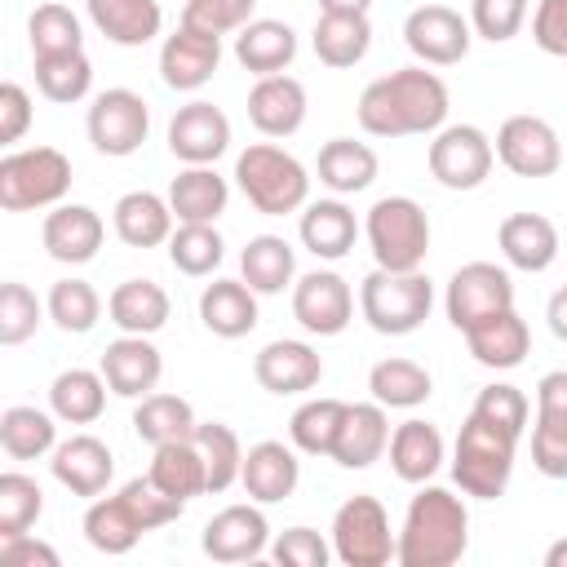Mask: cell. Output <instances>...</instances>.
I'll return each mask as SVG.
<instances>
[{
	"instance_id": "f5cc1de1",
	"label": "cell",
	"mask_w": 567,
	"mask_h": 567,
	"mask_svg": "<svg viewBox=\"0 0 567 567\" xmlns=\"http://www.w3.org/2000/svg\"><path fill=\"white\" fill-rule=\"evenodd\" d=\"M40 315H49V306H40V297L27 284L9 279L0 288V346H22L27 337H35Z\"/></svg>"
},
{
	"instance_id": "8d00e7d4",
	"label": "cell",
	"mask_w": 567,
	"mask_h": 567,
	"mask_svg": "<svg viewBox=\"0 0 567 567\" xmlns=\"http://www.w3.org/2000/svg\"><path fill=\"white\" fill-rule=\"evenodd\" d=\"M239 279L257 297H275L297 284V252L284 235H252L239 252Z\"/></svg>"
},
{
	"instance_id": "7402d4cb",
	"label": "cell",
	"mask_w": 567,
	"mask_h": 567,
	"mask_svg": "<svg viewBox=\"0 0 567 567\" xmlns=\"http://www.w3.org/2000/svg\"><path fill=\"white\" fill-rule=\"evenodd\" d=\"M102 377H106L111 394H120V399H146L159 385V377H164V359H159V350H155L151 337L120 332L102 350Z\"/></svg>"
},
{
	"instance_id": "74e56055",
	"label": "cell",
	"mask_w": 567,
	"mask_h": 567,
	"mask_svg": "<svg viewBox=\"0 0 567 567\" xmlns=\"http://www.w3.org/2000/svg\"><path fill=\"white\" fill-rule=\"evenodd\" d=\"M310 44H315V58L332 71H346L354 62L368 58L372 49V22L368 13H319L315 18V31H310Z\"/></svg>"
},
{
	"instance_id": "f35d334b",
	"label": "cell",
	"mask_w": 567,
	"mask_h": 567,
	"mask_svg": "<svg viewBox=\"0 0 567 567\" xmlns=\"http://www.w3.org/2000/svg\"><path fill=\"white\" fill-rule=\"evenodd\" d=\"M151 483L177 501H195L208 492V465L195 439H177V443H159L151 456Z\"/></svg>"
},
{
	"instance_id": "7bdbcfd3",
	"label": "cell",
	"mask_w": 567,
	"mask_h": 567,
	"mask_svg": "<svg viewBox=\"0 0 567 567\" xmlns=\"http://www.w3.org/2000/svg\"><path fill=\"white\" fill-rule=\"evenodd\" d=\"M368 390H372V399H377L381 408H403V412H412V408H421V403L434 394V377L425 372V363L403 359V354H390V359L372 363Z\"/></svg>"
},
{
	"instance_id": "f1b7e54d",
	"label": "cell",
	"mask_w": 567,
	"mask_h": 567,
	"mask_svg": "<svg viewBox=\"0 0 567 567\" xmlns=\"http://www.w3.org/2000/svg\"><path fill=\"white\" fill-rule=\"evenodd\" d=\"M84 9H89V22L97 27V35H106L120 49H142L164 27L159 0H84Z\"/></svg>"
},
{
	"instance_id": "30bf717a",
	"label": "cell",
	"mask_w": 567,
	"mask_h": 567,
	"mask_svg": "<svg viewBox=\"0 0 567 567\" xmlns=\"http://www.w3.org/2000/svg\"><path fill=\"white\" fill-rule=\"evenodd\" d=\"M430 177L447 190H474L496 164V146L478 124H443L430 142Z\"/></svg>"
},
{
	"instance_id": "484cf974",
	"label": "cell",
	"mask_w": 567,
	"mask_h": 567,
	"mask_svg": "<svg viewBox=\"0 0 567 567\" xmlns=\"http://www.w3.org/2000/svg\"><path fill=\"white\" fill-rule=\"evenodd\" d=\"M496 244H501V257L527 275H540L558 261V226L540 213H509L496 230Z\"/></svg>"
},
{
	"instance_id": "f546056e",
	"label": "cell",
	"mask_w": 567,
	"mask_h": 567,
	"mask_svg": "<svg viewBox=\"0 0 567 567\" xmlns=\"http://www.w3.org/2000/svg\"><path fill=\"white\" fill-rule=\"evenodd\" d=\"M297 235H301L306 252H315L319 261H341L359 239V221H354L350 204L341 195H332V199H315L301 208Z\"/></svg>"
},
{
	"instance_id": "d590c367",
	"label": "cell",
	"mask_w": 567,
	"mask_h": 567,
	"mask_svg": "<svg viewBox=\"0 0 567 567\" xmlns=\"http://www.w3.org/2000/svg\"><path fill=\"white\" fill-rule=\"evenodd\" d=\"M106 315L120 332H137V337H155L168 315H173V301L168 292L155 284V279H124L115 284V292L106 297Z\"/></svg>"
},
{
	"instance_id": "db71d44e",
	"label": "cell",
	"mask_w": 567,
	"mask_h": 567,
	"mask_svg": "<svg viewBox=\"0 0 567 567\" xmlns=\"http://www.w3.org/2000/svg\"><path fill=\"white\" fill-rule=\"evenodd\" d=\"M470 412L523 439L527 416H532V403H527V394H523L518 385H509V381H492V385H483V390H478V399H474V408H470Z\"/></svg>"
},
{
	"instance_id": "be15d7a7",
	"label": "cell",
	"mask_w": 567,
	"mask_h": 567,
	"mask_svg": "<svg viewBox=\"0 0 567 567\" xmlns=\"http://www.w3.org/2000/svg\"><path fill=\"white\" fill-rule=\"evenodd\" d=\"M372 0H319V13H368Z\"/></svg>"
},
{
	"instance_id": "ba28073f",
	"label": "cell",
	"mask_w": 567,
	"mask_h": 567,
	"mask_svg": "<svg viewBox=\"0 0 567 567\" xmlns=\"http://www.w3.org/2000/svg\"><path fill=\"white\" fill-rule=\"evenodd\" d=\"M399 549L390 532V514L377 496H350L332 514V558L346 567H385Z\"/></svg>"
},
{
	"instance_id": "52a82bcc",
	"label": "cell",
	"mask_w": 567,
	"mask_h": 567,
	"mask_svg": "<svg viewBox=\"0 0 567 567\" xmlns=\"http://www.w3.org/2000/svg\"><path fill=\"white\" fill-rule=\"evenodd\" d=\"M71 190V159L58 146H27L0 159V208L35 213L58 208Z\"/></svg>"
},
{
	"instance_id": "d4e9b609",
	"label": "cell",
	"mask_w": 567,
	"mask_h": 567,
	"mask_svg": "<svg viewBox=\"0 0 567 567\" xmlns=\"http://www.w3.org/2000/svg\"><path fill=\"white\" fill-rule=\"evenodd\" d=\"M390 447V416L385 408L372 399V403H346V421L337 430V443H332V461L341 470H368L372 461H381Z\"/></svg>"
},
{
	"instance_id": "816d5d0a",
	"label": "cell",
	"mask_w": 567,
	"mask_h": 567,
	"mask_svg": "<svg viewBox=\"0 0 567 567\" xmlns=\"http://www.w3.org/2000/svg\"><path fill=\"white\" fill-rule=\"evenodd\" d=\"M49 319L62 328V332H89L97 319H102V297L89 279H58L49 288Z\"/></svg>"
},
{
	"instance_id": "f907efd6",
	"label": "cell",
	"mask_w": 567,
	"mask_h": 567,
	"mask_svg": "<svg viewBox=\"0 0 567 567\" xmlns=\"http://www.w3.org/2000/svg\"><path fill=\"white\" fill-rule=\"evenodd\" d=\"M44 514V492L31 474H0V540L9 536H27L35 527V518Z\"/></svg>"
},
{
	"instance_id": "e7e4bbea",
	"label": "cell",
	"mask_w": 567,
	"mask_h": 567,
	"mask_svg": "<svg viewBox=\"0 0 567 567\" xmlns=\"http://www.w3.org/2000/svg\"><path fill=\"white\" fill-rule=\"evenodd\" d=\"M545 567H567V536L545 549Z\"/></svg>"
},
{
	"instance_id": "cb8c5ba5",
	"label": "cell",
	"mask_w": 567,
	"mask_h": 567,
	"mask_svg": "<svg viewBox=\"0 0 567 567\" xmlns=\"http://www.w3.org/2000/svg\"><path fill=\"white\" fill-rule=\"evenodd\" d=\"M239 483H244L248 501H257V505H279V501H288V496L297 492V483H301V461H297V452H292L288 443L261 439V443H252V447L244 452V474H239Z\"/></svg>"
},
{
	"instance_id": "9c48e42d",
	"label": "cell",
	"mask_w": 567,
	"mask_h": 567,
	"mask_svg": "<svg viewBox=\"0 0 567 567\" xmlns=\"http://www.w3.org/2000/svg\"><path fill=\"white\" fill-rule=\"evenodd\" d=\"M84 128H89V142L97 155H111V159H124L133 151H142L146 133H151V106L142 93L133 89H102L84 115Z\"/></svg>"
},
{
	"instance_id": "4dcf8cb0",
	"label": "cell",
	"mask_w": 567,
	"mask_h": 567,
	"mask_svg": "<svg viewBox=\"0 0 567 567\" xmlns=\"http://www.w3.org/2000/svg\"><path fill=\"white\" fill-rule=\"evenodd\" d=\"M199 323L221 337V341H239L257 328V292L244 279H213L199 292Z\"/></svg>"
},
{
	"instance_id": "c3c4849f",
	"label": "cell",
	"mask_w": 567,
	"mask_h": 567,
	"mask_svg": "<svg viewBox=\"0 0 567 567\" xmlns=\"http://www.w3.org/2000/svg\"><path fill=\"white\" fill-rule=\"evenodd\" d=\"M35 89L58 102V106H71V102H84L89 89H93V62L84 49L75 53H58V58H35Z\"/></svg>"
},
{
	"instance_id": "836d02e7",
	"label": "cell",
	"mask_w": 567,
	"mask_h": 567,
	"mask_svg": "<svg viewBox=\"0 0 567 567\" xmlns=\"http://www.w3.org/2000/svg\"><path fill=\"white\" fill-rule=\"evenodd\" d=\"M315 173H319V186H328L332 195H359L377 182L381 173V159L368 142H354V137H332L319 146V159H315Z\"/></svg>"
},
{
	"instance_id": "b9f144b4",
	"label": "cell",
	"mask_w": 567,
	"mask_h": 567,
	"mask_svg": "<svg viewBox=\"0 0 567 567\" xmlns=\"http://www.w3.org/2000/svg\"><path fill=\"white\" fill-rule=\"evenodd\" d=\"M0 447L9 461H40L58 447V416L31 403H13L0 412Z\"/></svg>"
},
{
	"instance_id": "d6a6232c",
	"label": "cell",
	"mask_w": 567,
	"mask_h": 567,
	"mask_svg": "<svg viewBox=\"0 0 567 567\" xmlns=\"http://www.w3.org/2000/svg\"><path fill=\"white\" fill-rule=\"evenodd\" d=\"M111 221H115V235L128 248L168 244V235L177 230V217L168 208V195H155V190H128V195H120L115 208H111Z\"/></svg>"
},
{
	"instance_id": "91938a15",
	"label": "cell",
	"mask_w": 567,
	"mask_h": 567,
	"mask_svg": "<svg viewBox=\"0 0 567 567\" xmlns=\"http://www.w3.org/2000/svg\"><path fill=\"white\" fill-rule=\"evenodd\" d=\"M27 128H31V97L18 80H4L0 84V142L13 146V142H22Z\"/></svg>"
},
{
	"instance_id": "ac0fdd59",
	"label": "cell",
	"mask_w": 567,
	"mask_h": 567,
	"mask_svg": "<svg viewBox=\"0 0 567 567\" xmlns=\"http://www.w3.org/2000/svg\"><path fill=\"white\" fill-rule=\"evenodd\" d=\"M252 377L261 390L270 394H306L323 381V359L310 341H297V337H279V341H266L252 359Z\"/></svg>"
},
{
	"instance_id": "6da1fadb",
	"label": "cell",
	"mask_w": 567,
	"mask_h": 567,
	"mask_svg": "<svg viewBox=\"0 0 567 567\" xmlns=\"http://www.w3.org/2000/svg\"><path fill=\"white\" fill-rule=\"evenodd\" d=\"M359 128L372 137H416V133H439L452 111V93L443 75L416 66H399L381 80H372L359 93Z\"/></svg>"
},
{
	"instance_id": "ab89813d",
	"label": "cell",
	"mask_w": 567,
	"mask_h": 567,
	"mask_svg": "<svg viewBox=\"0 0 567 567\" xmlns=\"http://www.w3.org/2000/svg\"><path fill=\"white\" fill-rule=\"evenodd\" d=\"M142 536H146V527H142V518L133 514V505L124 501V492H115V496H93V505L84 509V540H89L97 554L120 558V554H128Z\"/></svg>"
},
{
	"instance_id": "11a10c76",
	"label": "cell",
	"mask_w": 567,
	"mask_h": 567,
	"mask_svg": "<svg viewBox=\"0 0 567 567\" xmlns=\"http://www.w3.org/2000/svg\"><path fill=\"white\" fill-rule=\"evenodd\" d=\"M257 0H186L182 27H195L204 35H230L252 22Z\"/></svg>"
},
{
	"instance_id": "2e32d148",
	"label": "cell",
	"mask_w": 567,
	"mask_h": 567,
	"mask_svg": "<svg viewBox=\"0 0 567 567\" xmlns=\"http://www.w3.org/2000/svg\"><path fill=\"white\" fill-rule=\"evenodd\" d=\"M199 545L213 563H257L261 554H270V523H266L257 501L252 505H226L204 523Z\"/></svg>"
},
{
	"instance_id": "e575fe53",
	"label": "cell",
	"mask_w": 567,
	"mask_h": 567,
	"mask_svg": "<svg viewBox=\"0 0 567 567\" xmlns=\"http://www.w3.org/2000/svg\"><path fill=\"white\" fill-rule=\"evenodd\" d=\"M230 204V182L213 164H186L168 182V208L177 221H217Z\"/></svg>"
},
{
	"instance_id": "ee69618b",
	"label": "cell",
	"mask_w": 567,
	"mask_h": 567,
	"mask_svg": "<svg viewBox=\"0 0 567 567\" xmlns=\"http://www.w3.org/2000/svg\"><path fill=\"white\" fill-rule=\"evenodd\" d=\"M195 408L182 399V394H168V390H151L146 399H137L133 408V434L151 447L159 443H177V439H195Z\"/></svg>"
},
{
	"instance_id": "83f0119b",
	"label": "cell",
	"mask_w": 567,
	"mask_h": 567,
	"mask_svg": "<svg viewBox=\"0 0 567 567\" xmlns=\"http://www.w3.org/2000/svg\"><path fill=\"white\" fill-rule=\"evenodd\" d=\"M385 452H390V470H394L403 483H412V487L430 483V478L439 474L443 456H447L439 425H430V421H421V416H408L403 425H394Z\"/></svg>"
},
{
	"instance_id": "f6af8a7d",
	"label": "cell",
	"mask_w": 567,
	"mask_h": 567,
	"mask_svg": "<svg viewBox=\"0 0 567 567\" xmlns=\"http://www.w3.org/2000/svg\"><path fill=\"white\" fill-rule=\"evenodd\" d=\"M221 257H226V239L217 235L213 221H177V230L168 235V261L190 279L213 275Z\"/></svg>"
},
{
	"instance_id": "680465c9",
	"label": "cell",
	"mask_w": 567,
	"mask_h": 567,
	"mask_svg": "<svg viewBox=\"0 0 567 567\" xmlns=\"http://www.w3.org/2000/svg\"><path fill=\"white\" fill-rule=\"evenodd\" d=\"M532 40L549 58H567V0H536L532 9Z\"/></svg>"
},
{
	"instance_id": "8fae6325",
	"label": "cell",
	"mask_w": 567,
	"mask_h": 567,
	"mask_svg": "<svg viewBox=\"0 0 567 567\" xmlns=\"http://www.w3.org/2000/svg\"><path fill=\"white\" fill-rule=\"evenodd\" d=\"M514 306V279L505 266L496 261H465L452 279H447V297H443V310H447V323L456 332L501 315Z\"/></svg>"
},
{
	"instance_id": "9a60e30c",
	"label": "cell",
	"mask_w": 567,
	"mask_h": 567,
	"mask_svg": "<svg viewBox=\"0 0 567 567\" xmlns=\"http://www.w3.org/2000/svg\"><path fill=\"white\" fill-rule=\"evenodd\" d=\"M532 465L545 478H567V368H554L536 381Z\"/></svg>"
},
{
	"instance_id": "e0dca14e",
	"label": "cell",
	"mask_w": 567,
	"mask_h": 567,
	"mask_svg": "<svg viewBox=\"0 0 567 567\" xmlns=\"http://www.w3.org/2000/svg\"><path fill=\"white\" fill-rule=\"evenodd\" d=\"M168 151L182 164H217L230 151V120L221 106L195 97L168 120Z\"/></svg>"
},
{
	"instance_id": "4316f807",
	"label": "cell",
	"mask_w": 567,
	"mask_h": 567,
	"mask_svg": "<svg viewBox=\"0 0 567 567\" xmlns=\"http://www.w3.org/2000/svg\"><path fill=\"white\" fill-rule=\"evenodd\" d=\"M461 337H465L474 363L496 368V372L518 368L527 359V350H532V328H527V319L514 306L492 315V319H483V323H474V328H465Z\"/></svg>"
},
{
	"instance_id": "5b68a950",
	"label": "cell",
	"mask_w": 567,
	"mask_h": 567,
	"mask_svg": "<svg viewBox=\"0 0 567 567\" xmlns=\"http://www.w3.org/2000/svg\"><path fill=\"white\" fill-rule=\"evenodd\" d=\"M434 284L421 270H372L359 284V315L381 337H408L430 319Z\"/></svg>"
},
{
	"instance_id": "6f0895ef",
	"label": "cell",
	"mask_w": 567,
	"mask_h": 567,
	"mask_svg": "<svg viewBox=\"0 0 567 567\" xmlns=\"http://www.w3.org/2000/svg\"><path fill=\"white\" fill-rule=\"evenodd\" d=\"M270 558L279 567H328L332 540H323L315 527H288L270 540Z\"/></svg>"
},
{
	"instance_id": "7a4b0ae2",
	"label": "cell",
	"mask_w": 567,
	"mask_h": 567,
	"mask_svg": "<svg viewBox=\"0 0 567 567\" xmlns=\"http://www.w3.org/2000/svg\"><path fill=\"white\" fill-rule=\"evenodd\" d=\"M470 549V509L452 487L421 483L399 527V567H452Z\"/></svg>"
},
{
	"instance_id": "6125c7cd",
	"label": "cell",
	"mask_w": 567,
	"mask_h": 567,
	"mask_svg": "<svg viewBox=\"0 0 567 567\" xmlns=\"http://www.w3.org/2000/svg\"><path fill=\"white\" fill-rule=\"evenodd\" d=\"M545 319H549V332L558 337V341H567V284L549 297V306H545Z\"/></svg>"
},
{
	"instance_id": "44dd1931",
	"label": "cell",
	"mask_w": 567,
	"mask_h": 567,
	"mask_svg": "<svg viewBox=\"0 0 567 567\" xmlns=\"http://www.w3.org/2000/svg\"><path fill=\"white\" fill-rule=\"evenodd\" d=\"M40 239H44V252L62 266H84L97 257L102 239H106V221L97 208L89 204H58L44 226H40Z\"/></svg>"
},
{
	"instance_id": "603a6c76",
	"label": "cell",
	"mask_w": 567,
	"mask_h": 567,
	"mask_svg": "<svg viewBox=\"0 0 567 567\" xmlns=\"http://www.w3.org/2000/svg\"><path fill=\"white\" fill-rule=\"evenodd\" d=\"M53 478L71 492V496H102L111 474H115V456L111 447L97 439V434H71L53 447V461H49Z\"/></svg>"
},
{
	"instance_id": "1f68e13d",
	"label": "cell",
	"mask_w": 567,
	"mask_h": 567,
	"mask_svg": "<svg viewBox=\"0 0 567 567\" xmlns=\"http://www.w3.org/2000/svg\"><path fill=\"white\" fill-rule=\"evenodd\" d=\"M297 58V31L279 18H252L235 31V62L252 75H279Z\"/></svg>"
},
{
	"instance_id": "7c38bea8",
	"label": "cell",
	"mask_w": 567,
	"mask_h": 567,
	"mask_svg": "<svg viewBox=\"0 0 567 567\" xmlns=\"http://www.w3.org/2000/svg\"><path fill=\"white\" fill-rule=\"evenodd\" d=\"M403 44L421 66H456L474 44V27L452 4H416L403 18Z\"/></svg>"
},
{
	"instance_id": "8992f818",
	"label": "cell",
	"mask_w": 567,
	"mask_h": 567,
	"mask_svg": "<svg viewBox=\"0 0 567 567\" xmlns=\"http://www.w3.org/2000/svg\"><path fill=\"white\" fill-rule=\"evenodd\" d=\"M363 235L372 248V261L381 270H421L430 252V217L412 195H381L368 217Z\"/></svg>"
},
{
	"instance_id": "94428289",
	"label": "cell",
	"mask_w": 567,
	"mask_h": 567,
	"mask_svg": "<svg viewBox=\"0 0 567 567\" xmlns=\"http://www.w3.org/2000/svg\"><path fill=\"white\" fill-rule=\"evenodd\" d=\"M0 563H4V567H58L62 558H58L53 545H44V540H35V536L27 532V536L0 540Z\"/></svg>"
},
{
	"instance_id": "d6986e66",
	"label": "cell",
	"mask_w": 567,
	"mask_h": 567,
	"mask_svg": "<svg viewBox=\"0 0 567 567\" xmlns=\"http://www.w3.org/2000/svg\"><path fill=\"white\" fill-rule=\"evenodd\" d=\"M221 66V35H204L195 27H177L159 44V75L177 93H199Z\"/></svg>"
},
{
	"instance_id": "9f6ffc18",
	"label": "cell",
	"mask_w": 567,
	"mask_h": 567,
	"mask_svg": "<svg viewBox=\"0 0 567 567\" xmlns=\"http://www.w3.org/2000/svg\"><path fill=\"white\" fill-rule=\"evenodd\" d=\"M527 22V0H470V27L478 40L505 44L523 31Z\"/></svg>"
},
{
	"instance_id": "681fc988",
	"label": "cell",
	"mask_w": 567,
	"mask_h": 567,
	"mask_svg": "<svg viewBox=\"0 0 567 567\" xmlns=\"http://www.w3.org/2000/svg\"><path fill=\"white\" fill-rule=\"evenodd\" d=\"M27 40L31 58H58L84 49V27L66 4H35L27 18Z\"/></svg>"
},
{
	"instance_id": "277c9868",
	"label": "cell",
	"mask_w": 567,
	"mask_h": 567,
	"mask_svg": "<svg viewBox=\"0 0 567 567\" xmlns=\"http://www.w3.org/2000/svg\"><path fill=\"white\" fill-rule=\"evenodd\" d=\"M235 186L244 190V199L261 217L297 213L310 199V173H306V164L292 151L275 146V142H252L248 151H239V159H235Z\"/></svg>"
},
{
	"instance_id": "5bb4252c",
	"label": "cell",
	"mask_w": 567,
	"mask_h": 567,
	"mask_svg": "<svg viewBox=\"0 0 567 567\" xmlns=\"http://www.w3.org/2000/svg\"><path fill=\"white\" fill-rule=\"evenodd\" d=\"M292 319L310 337H337L354 319V292L337 270H310L292 284Z\"/></svg>"
},
{
	"instance_id": "3957f363",
	"label": "cell",
	"mask_w": 567,
	"mask_h": 567,
	"mask_svg": "<svg viewBox=\"0 0 567 567\" xmlns=\"http://www.w3.org/2000/svg\"><path fill=\"white\" fill-rule=\"evenodd\" d=\"M514 456H518V434L470 412L452 447V483L474 501H496L514 478Z\"/></svg>"
},
{
	"instance_id": "4fadbf2b",
	"label": "cell",
	"mask_w": 567,
	"mask_h": 567,
	"mask_svg": "<svg viewBox=\"0 0 567 567\" xmlns=\"http://www.w3.org/2000/svg\"><path fill=\"white\" fill-rule=\"evenodd\" d=\"M496 159L514 177H554L563 168V142L558 128L540 115H509L496 128Z\"/></svg>"
},
{
	"instance_id": "ffe728a7",
	"label": "cell",
	"mask_w": 567,
	"mask_h": 567,
	"mask_svg": "<svg viewBox=\"0 0 567 567\" xmlns=\"http://www.w3.org/2000/svg\"><path fill=\"white\" fill-rule=\"evenodd\" d=\"M306 84L297 75H257L248 89V120L261 137H292L306 124Z\"/></svg>"
},
{
	"instance_id": "7dc6e473",
	"label": "cell",
	"mask_w": 567,
	"mask_h": 567,
	"mask_svg": "<svg viewBox=\"0 0 567 567\" xmlns=\"http://www.w3.org/2000/svg\"><path fill=\"white\" fill-rule=\"evenodd\" d=\"M341 421H346V403L341 399H306L288 421V439L306 456H332Z\"/></svg>"
},
{
	"instance_id": "60d3db41",
	"label": "cell",
	"mask_w": 567,
	"mask_h": 567,
	"mask_svg": "<svg viewBox=\"0 0 567 567\" xmlns=\"http://www.w3.org/2000/svg\"><path fill=\"white\" fill-rule=\"evenodd\" d=\"M106 390L111 385H106L102 368L97 372L93 368H66L49 385V412L66 425H93L106 408Z\"/></svg>"
},
{
	"instance_id": "bcb514c9",
	"label": "cell",
	"mask_w": 567,
	"mask_h": 567,
	"mask_svg": "<svg viewBox=\"0 0 567 567\" xmlns=\"http://www.w3.org/2000/svg\"><path fill=\"white\" fill-rule=\"evenodd\" d=\"M195 443L204 452V465H208V492L221 496L239 483L244 474V443L239 434L226 425V421H199L195 425Z\"/></svg>"
}]
</instances>
